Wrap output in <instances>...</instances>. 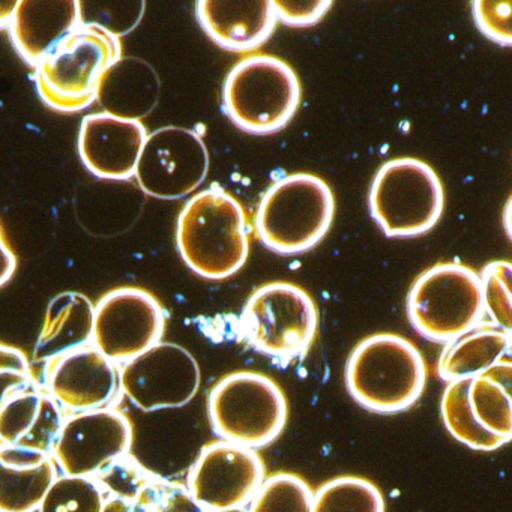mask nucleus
Wrapping results in <instances>:
<instances>
[{
  "mask_svg": "<svg viewBox=\"0 0 512 512\" xmlns=\"http://www.w3.org/2000/svg\"><path fill=\"white\" fill-rule=\"evenodd\" d=\"M176 245L185 265L200 277H232L250 253L244 208L220 185L194 194L179 214Z\"/></svg>",
  "mask_w": 512,
  "mask_h": 512,
  "instance_id": "obj_1",
  "label": "nucleus"
},
{
  "mask_svg": "<svg viewBox=\"0 0 512 512\" xmlns=\"http://www.w3.org/2000/svg\"><path fill=\"white\" fill-rule=\"evenodd\" d=\"M119 59V37L97 23L83 22L38 62V94L59 112L86 109L97 100L104 77Z\"/></svg>",
  "mask_w": 512,
  "mask_h": 512,
  "instance_id": "obj_2",
  "label": "nucleus"
},
{
  "mask_svg": "<svg viewBox=\"0 0 512 512\" xmlns=\"http://www.w3.org/2000/svg\"><path fill=\"white\" fill-rule=\"evenodd\" d=\"M425 383L424 358L400 335H371L347 359V391L356 403L373 412L409 409L421 397Z\"/></svg>",
  "mask_w": 512,
  "mask_h": 512,
  "instance_id": "obj_3",
  "label": "nucleus"
},
{
  "mask_svg": "<svg viewBox=\"0 0 512 512\" xmlns=\"http://www.w3.org/2000/svg\"><path fill=\"white\" fill-rule=\"evenodd\" d=\"M335 199L329 185L311 173L275 181L257 206L254 226L260 241L283 256L307 253L331 229Z\"/></svg>",
  "mask_w": 512,
  "mask_h": 512,
  "instance_id": "obj_4",
  "label": "nucleus"
},
{
  "mask_svg": "<svg viewBox=\"0 0 512 512\" xmlns=\"http://www.w3.org/2000/svg\"><path fill=\"white\" fill-rule=\"evenodd\" d=\"M299 103L301 83L295 70L275 56H248L224 80V112L245 133L265 136L283 130Z\"/></svg>",
  "mask_w": 512,
  "mask_h": 512,
  "instance_id": "obj_5",
  "label": "nucleus"
},
{
  "mask_svg": "<svg viewBox=\"0 0 512 512\" xmlns=\"http://www.w3.org/2000/svg\"><path fill=\"white\" fill-rule=\"evenodd\" d=\"M368 206L388 238H415L439 223L445 191L439 175L424 161L395 158L377 170Z\"/></svg>",
  "mask_w": 512,
  "mask_h": 512,
  "instance_id": "obj_6",
  "label": "nucleus"
},
{
  "mask_svg": "<svg viewBox=\"0 0 512 512\" xmlns=\"http://www.w3.org/2000/svg\"><path fill=\"white\" fill-rule=\"evenodd\" d=\"M208 412L221 439L245 448H262L286 427L287 401L271 377L236 371L212 388Z\"/></svg>",
  "mask_w": 512,
  "mask_h": 512,
  "instance_id": "obj_7",
  "label": "nucleus"
},
{
  "mask_svg": "<svg viewBox=\"0 0 512 512\" xmlns=\"http://www.w3.org/2000/svg\"><path fill=\"white\" fill-rule=\"evenodd\" d=\"M413 328L433 341H452L484 317L481 278L460 263H439L419 275L407 295Z\"/></svg>",
  "mask_w": 512,
  "mask_h": 512,
  "instance_id": "obj_8",
  "label": "nucleus"
},
{
  "mask_svg": "<svg viewBox=\"0 0 512 512\" xmlns=\"http://www.w3.org/2000/svg\"><path fill=\"white\" fill-rule=\"evenodd\" d=\"M239 326L248 343L263 355L289 359L313 344L319 314L304 289L275 281L254 290L245 302Z\"/></svg>",
  "mask_w": 512,
  "mask_h": 512,
  "instance_id": "obj_9",
  "label": "nucleus"
},
{
  "mask_svg": "<svg viewBox=\"0 0 512 512\" xmlns=\"http://www.w3.org/2000/svg\"><path fill=\"white\" fill-rule=\"evenodd\" d=\"M208 172L202 137L188 128L163 127L146 137L134 178L148 196L176 200L194 193Z\"/></svg>",
  "mask_w": 512,
  "mask_h": 512,
  "instance_id": "obj_10",
  "label": "nucleus"
},
{
  "mask_svg": "<svg viewBox=\"0 0 512 512\" xmlns=\"http://www.w3.org/2000/svg\"><path fill=\"white\" fill-rule=\"evenodd\" d=\"M164 329L163 307L139 287L110 290L94 307L92 341L113 364H125L160 343Z\"/></svg>",
  "mask_w": 512,
  "mask_h": 512,
  "instance_id": "obj_11",
  "label": "nucleus"
},
{
  "mask_svg": "<svg viewBox=\"0 0 512 512\" xmlns=\"http://www.w3.org/2000/svg\"><path fill=\"white\" fill-rule=\"evenodd\" d=\"M119 388L143 412L185 406L202 382L196 358L175 343H157L125 362Z\"/></svg>",
  "mask_w": 512,
  "mask_h": 512,
  "instance_id": "obj_12",
  "label": "nucleus"
},
{
  "mask_svg": "<svg viewBox=\"0 0 512 512\" xmlns=\"http://www.w3.org/2000/svg\"><path fill=\"white\" fill-rule=\"evenodd\" d=\"M265 479L254 449L218 440L203 446L188 475L191 496L208 512L244 508Z\"/></svg>",
  "mask_w": 512,
  "mask_h": 512,
  "instance_id": "obj_13",
  "label": "nucleus"
},
{
  "mask_svg": "<svg viewBox=\"0 0 512 512\" xmlns=\"http://www.w3.org/2000/svg\"><path fill=\"white\" fill-rule=\"evenodd\" d=\"M133 427L116 409L79 412L62 424L53 446V460L64 475L92 476L118 458L130 454Z\"/></svg>",
  "mask_w": 512,
  "mask_h": 512,
  "instance_id": "obj_14",
  "label": "nucleus"
},
{
  "mask_svg": "<svg viewBox=\"0 0 512 512\" xmlns=\"http://www.w3.org/2000/svg\"><path fill=\"white\" fill-rule=\"evenodd\" d=\"M47 394L74 412L103 409L119 388L115 364L95 346L79 347L47 362Z\"/></svg>",
  "mask_w": 512,
  "mask_h": 512,
  "instance_id": "obj_15",
  "label": "nucleus"
},
{
  "mask_svg": "<svg viewBox=\"0 0 512 512\" xmlns=\"http://www.w3.org/2000/svg\"><path fill=\"white\" fill-rule=\"evenodd\" d=\"M146 137L142 121L92 113L83 118L77 148L89 172L101 179L125 181L136 172Z\"/></svg>",
  "mask_w": 512,
  "mask_h": 512,
  "instance_id": "obj_16",
  "label": "nucleus"
},
{
  "mask_svg": "<svg viewBox=\"0 0 512 512\" xmlns=\"http://www.w3.org/2000/svg\"><path fill=\"white\" fill-rule=\"evenodd\" d=\"M196 16L217 46L235 53H250L262 47L278 22L271 0H200Z\"/></svg>",
  "mask_w": 512,
  "mask_h": 512,
  "instance_id": "obj_17",
  "label": "nucleus"
},
{
  "mask_svg": "<svg viewBox=\"0 0 512 512\" xmlns=\"http://www.w3.org/2000/svg\"><path fill=\"white\" fill-rule=\"evenodd\" d=\"M83 23L77 0H22L11 20V38L17 52L32 65Z\"/></svg>",
  "mask_w": 512,
  "mask_h": 512,
  "instance_id": "obj_18",
  "label": "nucleus"
},
{
  "mask_svg": "<svg viewBox=\"0 0 512 512\" xmlns=\"http://www.w3.org/2000/svg\"><path fill=\"white\" fill-rule=\"evenodd\" d=\"M62 424L59 404L47 392L28 389L0 406V446L50 454Z\"/></svg>",
  "mask_w": 512,
  "mask_h": 512,
  "instance_id": "obj_19",
  "label": "nucleus"
},
{
  "mask_svg": "<svg viewBox=\"0 0 512 512\" xmlns=\"http://www.w3.org/2000/svg\"><path fill=\"white\" fill-rule=\"evenodd\" d=\"M56 473L50 454L0 446V512H35Z\"/></svg>",
  "mask_w": 512,
  "mask_h": 512,
  "instance_id": "obj_20",
  "label": "nucleus"
},
{
  "mask_svg": "<svg viewBox=\"0 0 512 512\" xmlns=\"http://www.w3.org/2000/svg\"><path fill=\"white\" fill-rule=\"evenodd\" d=\"M94 329V305L82 293L64 292L50 301L34 349L37 362H50L88 346Z\"/></svg>",
  "mask_w": 512,
  "mask_h": 512,
  "instance_id": "obj_21",
  "label": "nucleus"
},
{
  "mask_svg": "<svg viewBox=\"0 0 512 512\" xmlns=\"http://www.w3.org/2000/svg\"><path fill=\"white\" fill-rule=\"evenodd\" d=\"M157 95L158 80L148 65L136 59H119L104 77L97 100L110 115L140 121L151 112Z\"/></svg>",
  "mask_w": 512,
  "mask_h": 512,
  "instance_id": "obj_22",
  "label": "nucleus"
},
{
  "mask_svg": "<svg viewBox=\"0 0 512 512\" xmlns=\"http://www.w3.org/2000/svg\"><path fill=\"white\" fill-rule=\"evenodd\" d=\"M470 409L478 424L509 442L512 436V364L508 359L470 379Z\"/></svg>",
  "mask_w": 512,
  "mask_h": 512,
  "instance_id": "obj_23",
  "label": "nucleus"
},
{
  "mask_svg": "<svg viewBox=\"0 0 512 512\" xmlns=\"http://www.w3.org/2000/svg\"><path fill=\"white\" fill-rule=\"evenodd\" d=\"M511 334L499 328L472 329L449 341L439 361L442 379L458 380L478 376L505 359Z\"/></svg>",
  "mask_w": 512,
  "mask_h": 512,
  "instance_id": "obj_24",
  "label": "nucleus"
},
{
  "mask_svg": "<svg viewBox=\"0 0 512 512\" xmlns=\"http://www.w3.org/2000/svg\"><path fill=\"white\" fill-rule=\"evenodd\" d=\"M470 379L451 380L446 385L440 400L443 424L454 439L473 451H496L508 442L488 433L476 421L467 397Z\"/></svg>",
  "mask_w": 512,
  "mask_h": 512,
  "instance_id": "obj_25",
  "label": "nucleus"
},
{
  "mask_svg": "<svg viewBox=\"0 0 512 512\" xmlns=\"http://www.w3.org/2000/svg\"><path fill=\"white\" fill-rule=\"evenodd\" d=\"M313 512H385V499L368 479L340 476L313 493Z\"/></svg>",
  "mask_w": 512,
  "mask_h": 512,
  "instance_id": "obj_26",
  "label": "nucleus"
},
{
  "mask_svg": "<svg viewBox=\"0 0 512 512\" xmlns=\"http://www.w3.org/2000/svg\"><path fill=\"white\" fill-rule=\"evenodd\" d=\"M250 502L248 512H313V491L298 475L275 473L263 479Z\"/></svg>",
  "mask_w": 512,
  "mask_h": 512,
  "instance_id": "obj_27",
  "label": "nucleus"
},
{
  "mask_svg": "<svg viewBox=\"0 0 512 512\" xmlns=\"http://www.w3.org/2000/svg\"><path fill=\"white\" fill-rule=\"evenodd\" d=\"M106 496L94 478L58 476L38 512H101Z\"/></svg>",
  "mask_w": 512,
  "mask_h": 512,
  "instance_id": "obj_28",
  "label": "nucleus"
},
{
  "mask_svg": "<svg viewBox=\"0 0 512 512\" xmlns=\"http://www.w3.org/2000/svg\"><path fill=\"white\" fill-rule=\"evenodd\" d=\"M481 278L482 301L484 311L493 320L494 325L511 334L512 307L511 283L512 266L506 260L488 263Z\"/></svg>",
  "mask_w": 512,
  "mask_h": 512,
  "instance_id": "obj_29",
  "label": "nucleus"
},
{
  "mask_svg": "<svg viewBox=\"0 0 512 512\" xmlns=\"http://www.w3.org/2000/svg\"><path fill=\"white\" fill-rule=\"evenodd\" d=\"M134 502L143 512H208L196 502L187 485L164 481L152 475Z\"/></svg>",
  "mask_w": 512,
  "mask_h": 512,
  "instance_id": "obj_30",
  "label": "nucleus"
},
{
  "mask_svg": "<svg viewBox=\"0 0 512 512\" xmlns=\"http://www.w3.org/2000/svg\"><path fill=\"white\" fill-rule=\"evenodd\" d=\"M151 476L130 455H125L101 469L92 478L100 485L104 496L134 500Z\"/></svg>",
  "mask_w": 512,
  "mask_h": 512,
  "instance_id": "obj_31",
  "label": "nucleus"
},
{
  "mask_svg": "<svg viewBox=\"0 0 512 512\" xmlns=\"http://www.w3.org/2000/svg\"><path fill=\"white\" fill-rule=\"evenodd\" d=\"M31 388H34V376L25 353L0 343V406Z\"/></svg>",
  "mask_w": 512,
  "mask_h": 512,
  "instance_id": "obj_32",
  "label": "nucleus"
},
{
  "mask_svg": "<svg viewBox=\"0 0 512 512\" xmlns=\"http://www.w3.org/2000/svg\"><path fill=\"white\" fill-rule=\"evenodd\" d=\"M473 19L485 37L502 46H511V0H475L472 4Z\"/></svg>",
  "mask_w": 512,
  "mask_h": 512,
  "instance_id": "obj_33",
  "label": "nucleus"
},
{
  "mask_svg": "<svg viewBox=\"0 0 512 512\" xmlns=\"http://www.w3.org/2000/svg\"><path fill=\"white\" fill-rule=\"evenodd\" d=\"M274 5L277 20L296 28L316 25L323 19L332 8L329 0H304V2H286V0H275Z\"/></svg>",
  "mask_w": 512,
  "mask_h": 512,
  "instance_id": "obj_34",
  "label": "nucleus"
},
{
  "mask_svg": "<svg viewBox=\"0 0 512 512\" xmlns=\"http://www.w3.org/2000/svg\"><path fill=\"white\" fill-rule=\"evenodd\" d=\"M17 269V257L8 244L2 224H0V287L13 278Z\"/></svg>",
  "mask_w": 512,
  "mask_h": 512,
  "instance_id": "obj_35",
  "label": "nucleus"
},
{
  "mask_svg": "<svg viewBox=\"0 0 512 512\" xmlns=\"http://www.w3.org/2000/svg\"><path fill=\"white\" fill-rule=\"evenodd\" d=\"M101 512H143L139 503L124 497H106L103 511Z\"/></svg>",
  "mask_w": 512,
  "mask_h": 512,
  "instance_id": "obj_36",
  "label": "nucleus"
},
{
  "mask_svg": "<svg viewBox=\"0 0 512 512\" xmlns=\"http://www.w3.org/2000/svg\"><path fill=\"white\" fill-rule=\"evenodd\" d=\"M17 2H0V29L8 28L13 20Z\"/></svg>",
  "mask_w": 512,
  "mask_h": 512,
  "instance_id": "obj_37",
  "label": "nucleus"
},
{
  "mask_svg": "<svg viewBox=\"0 0 512 512\" xmlns=\"http://www.w3.org/2000/svg\"><path fill=\"white\" fill-rule=\"evenodd\" d=\"M218 512H248L247 509L244 508H236V509H227V511H218Z\"/></svg>",
  "mask_w": 512,
  "mask_h": 512,
  "instance_id": "obj_38",
  "label": "nucleus"
}]
</instances>
